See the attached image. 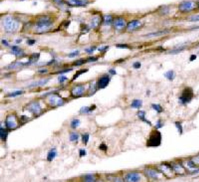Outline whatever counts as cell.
Instances as JSON below:
<instances>
[{
    "label": "cell",
    "mask_w": 199,
    "mask_h": 182,
    "mask_svg": "<svg viewBox=\"0 0 199 182\" xmlns=\"http://www.w3.org/2000/svg\"><path fill=\"white\" fill-rule=\"evenodd\" d=\"M188 166L191 168V169H195L196 168H197L196 165L195 164V162L193 161H190L188 162Z\"/></svg>",
    "instance_id": "74e56055"
},
{
    "label": "cell",
    "mask_w": 199,
    "mask_h": 182,
    "mask_svg": "<svg viewBox=\"0 0 199 182\" xmlns=\"http://www.w3.org/2000/svg\"><path fill=\"white\" fill-rule=\"evenodd\" d=\"M125 179L127 182H136L140 181L141 177L138 174L130 173L126 176Z\"/></svg>",
    "instance_id": "4fadbf2b"
},
{
    "label": "cell",
    "mask_w": 199,
    "mask_h": 182,
    "mask_svg": "<svg viewBox=\"0 0 199 182\" xmlns=\"http://www.w3.org/2000/svg\"><path fill=\"white\" fill-rule=\"evenodd\" d=\"M39 56H40L39 53H34V54H33L32 55V56L30 57L29 61L28 62V64H30L36 62L37 61L39 60Z\"/></svg>",
    "instance_id": "d4e9b609"
},
{
    "label": "cell",
    "mask_w": 199,
    "mask_h": 182,
    "mask_svg": "<svg viewBox=\"0 0 199 182\" xmlns=\"http://www.w3.org/2000/svg\"><path fill=\"white\" fill-rule=\"evenodd\" d=\"M109 72L111 74H112V75H115V74H116V71L115 70H114V69H110V71H109Z\"/></svg>",
    "instance_id": "11a10c76"
},
{
    "label": "cell",
    "mask_w": 199,
    "mask_h": 182,
    "mask_svg": "<svg viewBox=\"0 0 199 182\" xmlns=\"http://www.w3.org/2000/svg\"><path fill=\"white\" fill-rule=\"evenodd\" d=\"M79 157H83L86 155V152L85 149H81L79 151Z\"/></svg>",
    "instance_id": "7bdbcfd3"
},
{
    "label": "cell",
    "mask_w": 199,
    "mask_h": 182,
    "mask_svg": "<svg viewBox=\"0 0 199 182\" xmlns=\"http://www.w3.org/2000/svg\"><path fill=\"white\" fill-rule=\"evenodd\" d=\"M67 79H68L67 77L66 76H63V75L59 76V78H58V80H59L60 83H63V82H64V81H66Z\"/></svg>",
    "instance_id": "b9f144b4"
},
{
    "label": "cell",
    "mask_w": 199,
    "mask_h": 182,
    "mask_svg": "<svg viewBox=\"0 0 199 182\" xmlns=\"http://www.w3.org/2000/svg\"><path fill=\"white\" fill-rule=\"evenodd\" d=\"M137 116L139 118V119L144 122H145L146 123L148 124L149 125H151V123L149 121H148L147 119L145 118V112L142 110H140L137 113Z\"/></svg>",
    "instance_id": "d6986e66"
},
{
    "label": "cell",
    "mask_w": 199,
    "mask_h": 182,
    "mask_svg": "<svg viewBox=\"0 0 199 182\" xmlns=\"http://www.w3.org/2000/svg\"><path fill=\"white\" fill-rule=\"evenodd\" d=\"M195 163H196V162L199 163V157L195 158Z\"/></svg>",
    "instance_id": "680465c9"
},
{
    "label": "cell",
    "mask_w": 199,
    "mask_h": 182,
    "mask_svg": "<svg viewBox=\"0 0 199 182\" xmlns=\"http://www.w3.org/2000/svg\"><path fill=\"white\" fill-rule=\"evenodd\" d=\"M96 91V86L95 85V84H91L89 88L88 89V94L89 96H92L93 95Z\"/></svg>",
    "instance_id": "f546056e"
},
{
    "label": "cell",
    "mask_w": 199,
    "mask_h": 182,
    "mask_svg": "<svg viewBox=\"0 0 199 182\" xmlns=\"http://www.w3.org/2000/svg\"><path fill=\"white\" fill-rule=\"evenodd\" d=\"M152 108L158 113H161L162 111H163V109H162V108L161 106L159 104H152L151 105Z\"/></svg>",
    "instance_id": "4dcf8cb0"
},
{
    "label": "cell",
    "mask_w": 199,
    "mask_h": 182,
    "mask_svg": "<svg viewBox=\"0 0 199 182\" xmlns=\"http://www.w3.org/2000/svg\"><path fill=\"white\" fill-rule=\"evenodd\" d=\"M101 18L99 16H95L93 18V19L91 21V26L93 28H95L98 27L100 23H101Z\"/></svg>",
    "instance_id": "44dd1931"
},
{
    "label": "cell",
    "mask_w": 199,
    "mask_h": 182,
    "mask_svg": "<svg viewBox=\"0 0 199 182\" xmlns=\"http://www.w3.org/2000/svg\"><path fill=\"white\" fill-rule=\"evenodd\" d=\"M99 149H100L101 150H102V151H106L107 150V149H108V147H107V146H106L105 144H102L99 146Z\"/></svg>",
    "instance_id": "bcb514c9"
},
{
    "label": "cell",
    "mask_w": 199,
    "mask_h": 182,
    "mask_svg": "<svg viewBox=\"0 0 199 182\" xmlns=\"http://www.w3.org/2000/svg\"><path fill=\"white\" fill-rule=\"evenodd\" d=\"M85 91V88L82 86H77L71 90V95L74 97H79L82 95Z\"/></svg>",
    "instance_id": "8fae6325"
},
{
    "label": "cell",
    "mask_w": 199,
    "mask_h": 182,
    "mask_svg": "<svg viewBox=\"0 0 199 182\" xmlns=\"http://www.w3.org/2000/svg\"><path fill=\"white\" fill-rule=\"evenodd\" d=\"M82 142H84V144H87V143H88V142L89 141V135L88 134H84L82 135Z\"/></svg>",
    "instance_id": "d590c367"
},
{
    "label": "cell",
    "mask_w": 199,
    "mask_h": 182,
    "mask_svg": "<svg viewBox=\"0 0 199 182\" xmlns=\"http://www.w3.org/2000/svg\"><path fill=\"white\" fill-rule=\"evenodd\" d=\"M183 50V48H181V49H175V50H174L172 51H171L170 53H173V54H176V53H178L181 51H182Z\"/></svg>",
    "instance_id": "7dc6e473"
},
{
    "label": "cell",
    "mask_w": 199,
    "mask_h": 182,
    "mask_svg": "<svg viewBox=\"0 0 199 182\" xmlns=\"http://www.w3.org/2000/svg\"><path fill=\"white\" fill-rule=\"evenodd\" d=\"M168 33H169V30H159V31H157V32H152V33L147 34V35H145V37L148 38H155V37H158V36H161L166 35Z\"/></svg>",
    "instance_id": "5bb4252c"
},
{
    "label": "cell",
    "mask_w": 199,
    "mask_h": 182,
    "mask_svg": "<svg viewBox=\"0 0 199 182\" xmlns=\"http://www.w3.org/2000/svg\"><path fill=\"white\" fill-rule=\"evenodd\" d=\"M163 126V124H162L161 123V121L160 120H159L158 121H157V124H156V125H155V128L157 129H158V128H161V127H162Z\"/></svg>",
    "instance_id": "f6af8a7d"
},
{
    "label": "cell",
    "mask_w": 199,
    "mask_h": 182,
    "mask_svg": "<svg viewBox=\"0 0 199 182\" xmlns=\"http://www.w3.org/2000/svg\"><path fill=\"white\" fill-rule=\"evenodd\" d=\"M199 169H198V170H196V171H194L193 172V174H197V173H199Z\"/></svg>",
    "instance_id": "91938a15"
},
{
    "label": "cell",
    "mask_w": 199,
    "mask_h": 182,
    "mask_svg": "<svg viewBox=\"0 0 199 182\" xmlns=\"http://www.w3.org/2000/svg\"><path fill=\"white\" fill-rule=\"evenodd\" d=\"M175 125H176L179 134H182V133H183V127H182L181 123H179V122H175Z\"/></svg>",
    "instance_id": "e575fe53"
},
{
    "label": "cell",
    "mask_w": 199,
    "mask_h": 182,
    "mask_svg": "<svg viewBox=\"0 0 199 182\" xmlns=\"http://www.w3.org/2000/svg\"><path fill=\"white\" fill-rule=\"evenodd\" d=\"M34 41H32V40H29V42H28V43L30 45H33V43H34Z\"/></svg>",
    "instance_id": "6f0895ef"
},
{
    "label": "cell",
    "mask_w": 199,
    "mask_h": 182,
    "mask_svg": "<svg viewBox=\"0 0 199 182\" xmlns=\"http://www.w3.org/2000/svg\"><path fill=\"white\" fill-rule=\"evenodd\" d=\"M94 50H95V47H92V48L87 49L85 50V51H86L88 53H92Z\"/></svg>",
    "instance_id": "c3c4849f"
},
{
    "label": "cell",
    "mask_w": 199,
    "mask_h": 182,
    "mask_svg": "<svg viewBox=\"0 0 199 182\" xmlns=\"http://www.w3.org/2000/svg\"><path fill=\"white\" fill-rule=\"evenodd\" d=\"M196 7V4L193 1H184L179 4V10L181 12H189L193 11Z\"/></svg>",
    "instance_id": "5b68a950"
},
{
    "label": "cell",
    "mask_w": 199,
    "mask_h": 182,
    "mask_svg": "<svg viewBox=\"0 0 199 182\" xmlns=\"http://www.w3.org/2000/svg\"><path fill=\"white\" fill-rule=\"evenodd\" d=\"M133 66L135 69H139V68H140L141 64L140 62H135L133 64Z\"/></svg>",
    "instance_id": "ee69618b"
},
{
    "label": "cell",
    "mask_w": 199,
    "mask_h": 182,
    "mask_svg": "<svg viewBox=\"0 0 199 182\" xmlns=\"http://www.w3.org/2000/svg\"><path fill=\"white\" fill-rule=\"evenodd\" d=\"M112 22V18L110 15H106L104 17V22L106 25H109Z\"/></svg>",
    "instance_id": "d6a6232c"
},
{
    "label": "cell",
    "mask_w": 199,
    "mask_h": 182,
    "mask_svg": "<svg viewBox=\"0 0 199 182\" xmlns=\"http://www.w3.org/2000/svg\"><path fill=\"white\" fill-rule=\"evenodd\" d=\"M80 124V121L78 119H74L72 121H71V126L72 128H76L77 127L79 126Z\"/></svg>",
    "instance_id": "836d02e7"
},
{
    "label": "cell",
    "mask_w": 199,
    "mask_h": 182,
    "mask_svg": "<svg viewBox=\"0 0 199 182\" xmlns=\"http://www.w3.org/2000/svg\"><path fill=\"white\" fill-rule=\"evenodd\" d=\"M108 47H103V48H102V49H99L98 50H99V51H103V50H106L107 49H108Z\"/></svg>",
    "instance_id": "9f6ffc18"
},
{
    "label": "cell",
    "mask_w": 199,
    "mask_h": 182,
    "mask_svg": "<svg viewBox=\"0 0 199 182\" xmlns=\"http://www.w3.org/2000/svg\"><path fill=\"white\" fill-rule=\"evenodd\" d=\"M142 105V102L139 99L134 100L131 105V106L134 109H140Z\"/></svg>",
    "instance_id": "7402d4cb"
},
{
    "label": "cell",
    "mask_w": 199,
    "mask_h": 182,
    "mask_svg": "<svg viewBox=\"0 0 199 182\" xmlns=\"http://www.w3.org/2000/svg\"><path fill=\"white\" fill-rule=\"evenodd\" d=\"M189 21H191V22H198V21H199V15L191 16L189 19Z\"/></svg>",
    "instance_id": "f35d334b"
},
{
    "label": "cell",
    "mask_w": 199,
    "mask_h": 182,
    "mask_svg": "<svg viewBox=\"0 0 199 182\" xmlns=\"http://www.w3.org/2000/svg\"><path fill=\"white\" fill-rule=\"evenodd\" d=\"M5 125L10 130L16 128L18 127V121L16 116L13 115H8L5 120Z\"/></svg>",
    "instance_id": "8992f818"
},
{
    "label": "cell",
    "mask_w": 199,
    "mask_h": 182,
    "mask_svg": "<svg viewBox=\"0 0 199 182\" xmlns=\"http://www.w3.org/2000/svg\"><path fill=\"white\" fill-rule=\"evenodd\" d=\"M49 102L51 105L55 106H63L64 103V100L59 96L56 95H52L49 98Z\"/></svg>",
    "instance_id": "ba28073f"
},
{
    "label": "cell",
    "mask_w": 199,
    "mask_h": 182,
    "mask_svg": "<svg viewBox=\"0 0 199 182\" xmlns=\"http://www.w3.org/2000/svg\"><path fill=\"white\" fill-rule=\"evenodd\" d=\"M162 135L159 131L153 130L147 141V146L148 147H157L161 144Z\"/></svg>",
    "instance_id": "7a4b0ae2"
},
{
    "label": "cell",
    "mask_w": 199,
    "mask_h": 182,
    "mask_svg": "<svg viewBox=\"0 0 199 182\" xmlns=\"http://www.w3.org/2000/svg\"><path fill=\"white\" fill-rule=\"evenodd\" d=\"M196 58H197V57H196V55H192L191 58H190V60H191V61L195 60L196 59Z\"/></svg>",
    "instance_id": "f5cc1de1"
},
{
    "label": "cell",
    "mask_w": 199,
    "mask_h": 182,
    "mask_svg": "<svg viewBox=\"0 0 199 182\" xmlns=\"http://www.w3.org/2000/svg\"><path fill=\"white\" fill-rule=\"evenodd\" d=\"M97 60V58H95V57H89L88 58V61H91V62H93V61H95Z\"/></svg>",
    "instance_id": "681fc988"
},
{
    "label": "cell",
    "mask_w": 199,
    "mask_h": 182,
    "mask_svg": "<svg viewBox=\"0 0 199 182\" xmlns=\"http://www.w3.org/2000/svg\"><path fill=\"white\" fill-rule=\"evenodd\" d=\"M79 138V135L75 132H72L71 134L69 137V140L72 142L76 141Z\"/></svg>",
    "instance_id": "1f68e13d"
},
{
    "label": "cell",
    "mask_w": 199,
    "mask_h": 182,
    "mask_svg": "<svg viewBox=\"0 0 199 182\" xmlns=\"http://www.w3.org/2000/svg\"><path fill=\"white\" fill-rule=\"evenodd\" d=\"M109 78L108 76L101 77L98 82V87L99 89H103L106 88L109 83Z\"/></svg>",
    "instance_id": "7c38bea8"
},
{
    "label": "cell",
    "mask_w": 199,
    "mask_h": 182,
    "mask_svg": "<svg viewBox=\"0 0 199 182\" xmlns=\"http://www.w3.org/2000/svg\"><path fill=\"white\" fill-rule=\"evenodd\" d=\"M88 70L87 69H81V70H80V71H78L77 72H76V74H75V75H74V77H73V80H74V79H75L77 77H78L79 76V75H80L81 74H83V73H85V72H86Z\"/></svg>",
    "instance_id": "8d00e7d4"
},
{
    "label": "cell",
    "mask_w": 199,
    "mask_h": 182,
    "mask_svg": "<svg viewBox=\"0 0 199 182\" xmlns=\"http://www.w3.org/2000/svg\"><path fill=\"white\" fill-rule=\"evenodd\" d=\"M3 25L7 32L13 33L18 29L19 24L18 22L12 17L7 16L3 21Z\"/></svg>",
    "instance_id": "3957f363"
},
{
    "label": "cell",
    "mask_w": 199,
    "mask_h": 182,
    "mask_svg": "<svg viewBox=\"0 0 199 182\" xmlns=\"http://www.w3.org/2000/svg\"><path fill=\"white\" fill-rule=\"evenodd\" d=\"M47 72V70L46 69H40L39 71V73H41V74H44V73H46Z\"/></svg>",
    "instance_id": "816d5d0a"
},
{
    "label": "cell",
    "mask_w": 199,
    "mask_h": 182,
    "mask_svg": "<svg viewBox=\"0 0 199 182\" xmlns=\"http://www.w3.org/2000/svg\"><path fill=\"white\" fill-rule=\"evenodd\" d=\"M23 93V92L22 91H15L14 92H12L11 93H9V94H8L6 96L9 97V98H15V97H16L18 96L21 95Z\"/></svg>",
    "instance_id": "f1b7e54d"
},
{
    "label": "cell",
    "mask_w": 199,
    "mask_h": 182,
    "mask_svg": "<svg viewBox=\"0 0 199 182\" xmlns=\"http://www.w3.org/2000/svg\"><path fill=\"white\" fill-rule=\"evenodd\" d=\"M145 174L147 175V176H148V177H149L152 179H158V175L154 170H146L145 171Z\"/></svg>",
    "instance_id": "ffe728a7"
},
{
    "label": "cell",
    "mask_w": 199,
    "mask_h": 182,
    "mask_svg": "<svg viewBox=\"0 0 199 182\" xmlns=\"http://www.w3.org/2000/svg\"><path fill=\"white\" fill-rule=\"evenodd\" d=\"M96 108L95 105H92L91 107H88V106H84L82 107L79 111V113L81 114H86V113H88L90 112L93 110L95 109Z\"/></svg>",
    "instance_id": "ac0fdd59"
},
{
    "label": "cell",
    "mask_w": 199,
    "mask_h": 182,
    "mask_svg": "<svg viewBox=\"0 0 199 182\" xmlns=\"http://www.w3.org/2000/svg\"><path fill=\"white\" fill-rule=\"evenodd\" d=\"M68 3L72 6H84L88 3V0H69Z\"/></svg>",
    "instance_id": "9a60e30c"
},
{
    "label": "cell",
    "mask_w": 199,
    "mask_h": 182,
    "mask_svg": "<svg viewBox=\"0 0 199 182\" xmlns=\"http://www.w3.org/2000/svg\"><path fill=\"white\" fill-rule=\"evenodd\" d=\"M12 50L13 53L14 55H15L16 56H21L23 55V51L20 48L17 47V46L12 47Z\"/></svg>",
    "instance_id": "603a6c76"
},
{
    "label": "cell",
    "mask_w": 199,
    "mask_h": 182,
    "mask_svg": "<svg viewBox=\"0 0 199 182\" xmlns=\"http://www.w3.org/2000/svg\"><path fill=\"white\" fill-rule=\"evenodd\" d=\"M86 60H84L83 59H81V60H79L76 61L75 62H74V65L75 66H79V65H82L83 64H85V62H86Z\"/></svg>",
    "instance_id": "ab89813d"
},
{
    "label": "cell",
    "mask_w": 199,
    "mask_h": 182,
    "mask_svg": "<svg viewBox=\"0 0 199 182\" xmlns=\"http://www.w3.org/2000/svg\"><path fill=\"white\" fill-rule=\"evenodd\" d=\"M113 26L116 30H121L126 27V23L123 18H118L113 21Z\"/></svg>",
    "instance_id": "9c48e42d"
},
{
    "label": "cell",
    "mask_w": 199,
    "mask_h": 182,
    "mask_svg": "<svg viewBox=\"0 0 199 182\" xmlns=\"http://www.w3.org/2000/svg\"><path fill=\"white\" fill-rule=\"evenodd\" d=\"M79 51L78 50H76V51H74L71 53H69L68 55V57H70V58H73V57H75L76 56H77L78 55H79Z\"/></svg>",
    "instance_id": "60d3db41"
},
{
    "label": "cell",
    "mask_w": 199,
    "mask_h": 182,
    "mask_svg": "<svg viewBox=\"0 0 199 182\" xmlns=\"http://www.w3.org/2000/svg\"><path fill=\"white\" fill-rule=\"evenodd\" d=\"M193 96V90L191 88H186L183 90L182 96L179 98V103L182 105L187 104L191 102Z\"/></svg>",
    "instance_id": "277c9868"
},
{
    "label": "cell",
    "mask_w": 199,
    "mask_h": 182,
    "mask_svg": "<svg viewBox=\"0 0 199 182\" xmlns=\"http://www.w3.org/2000/svg\"><path fill=\"white\" fill-rule=\"evenodd\" d=\"M72 69H66V70H64V71H60V72H57V74H62V73H65V72H68L70 71H71Z\"/></svg>",
    "instance_id": "f907efd6"
},
{
    "label": "cell",
    "mask_w": 199,
    "mask_h": 182,
    "mask_svg": "<svg viewBox=\"0 0 199 182\" xmlns=\"http://www.w3.org/2000/svg\"><path fill=\"white\" fill-rule=\"evenodd\" d=\"M28 110L32 113L38 115L41 113L42 108L38 102H33L27 106Z\"/></svg>",
    "instance_id": "52a82bcc"
},
{
    "label": "cell",
    "mask_w": 199,
    "mask_h": 182,
    "mask_svg": "<svg viewBox=\"0 0 199 182\" xmlns=\"http://www.w3.org/2000/svg\"><path fill=\"white\" fill-rule=\"evenodd\" d=\"M84 181L85 182H95L96 181V178L93 175L88 174V175H86L84 176Z\"/></svg>",
    "instance_id": "484cf974"
},
{
    "label": "cell",
    "mask_w": 199,
    "mask_h": 182,
    "mask_svg": "<svg viewBox=\"0 0 199 182\" xmlns=\"http://www.w3.org/2000/svg\"><path fill=\"white\" fill-rule=\"evenodd\" d=\"M198 8H199V2L198 3Z\"/></svg>",
    "instance_id": "94428289"
},
{
    "label": "cell",
    "mask_w": 199,
    "mask_h": 182,
    "mask_svg": "<svg viewBox=\"0 0 199 182\" xmlns=\"http://www.w3.org/2000/svg\"><path fill=\"white\" fill-rule=\"evenodd\" d=\"M119 47H120V48H127L128 46L126 45H120L119 46H118Z\"/></svg>",
    "instance_id": "db71d44e"
},
{
    "label": "cell",
    "mask_w": 199,
    "mask_h": 182,
    "mask_svg": "<svg viewBox=\"0 0 199 182\" xmlns=\"http://www.w3.org/2000/svg\"><path fill=\"white\" fill-rule=\"evenodd\" d=\"M142 26V23L140 21L134 20L130 22L127 25V28L129 31H134L140 29Z\"/></svg>",
    "instance_id": "30bf717a"
},
{
    "label": "cell",
    "mask_w": 199,
    "mask_h": 182,
    "mask_svg": "<svg viewBox=\"0 0 199 182\" xmlns=\"http://www.w3.org/2000/svg\"><path fill=\"white\" fill-rule=\"evenodd\" d=\"M53 25L52 20L47 16L40 18L36 23V29L37 31L43 32L50 29Z\"/></svg>",
    "instance_id": "6da1fadb"
},
{
    "label": "cell",
    "mask_w": 199,
    "mask_h": 182,
    "mask_svg": "<svg viewBox=\"0 0 199 182\" xmlns=\"http://www.w3.org/2000/svg\"><path fill=\"white\" fill-rule=\"evenodd\" d=\"M24 65H28V62H26V63H25V62H14V63H12L11 65H9L8 66V68L13 69V68H16L17 67H21V66Z\"/></svg>",
    "instance_id": "83f0119b"
},
{
    "label": "cell",
    "mask_w": 199,
    "mask_h": 182,
    "mask_svg": "<svg viewBox=\"0 0 199 182\" xmlns=\"http://www.w3.org/2000/svg\"><path fill=\"white\" fill-rule=\"evenodd\" d=\"M165 78H166L168 79H169V81H173L175 78V73L173 71H169L168 72H166L165 74Z\"/></svg>",
    "instance_id": "4316f807"
},
{
    "label": "cell",
    "mask_w": 199,
    "mask_h": 182,
    "mask_svg": "<svg viewBox=\"0 0 199 182\" xmlns=\"http://www.w3.org/2000/svg\"><path fill=\"white\" fill-rule=\"evenodd\" d=\"M49 79H42V80H40L39 81H36V82H35L32 84H31L30 85H29V88H33V87H37V86H43L45 85V84H46L48 81H49Z\"/></svg>",
    "instance_id": "2e32d148"
},
{
    "label": "cell",
    "mask_w": 199,
    "mask_h": 182,
    "mask_svg": "<svg viewBox=\"0 0 199 182\" xmlns=\"http://www.w3.org/2000/svg\"><path fill=\"white\" fill-rule=\"evenodd\" d=\"M57 156V151L55 148L52 149L47 154V159L49 162H52Z\"/></svg>",
    "instance_id": "e0dca14e"
},
{
    "label": "cell",
    "mask_w": 199,
    "mask_h": 182,
    "mask_svg": "<svg viewBox=\"0 0 199 182\" xmlns=\"http://www.w3.org/2000/svg\"><path fill=\"white\" fill-rule=\"evenodd\" d=\"M8 136V132L2 127L0 128V138L2 141H5Z\"/></svg>",
    "instance_id": "cb8c5ba5"
}]
</instances>
